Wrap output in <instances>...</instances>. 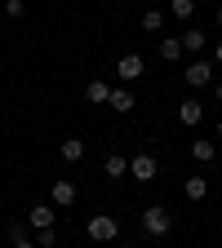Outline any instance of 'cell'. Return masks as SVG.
<instances>
[{"label": "cell", "instance_id": "4fadbf2b", "mask_svg": "<svg viewBox=\"0 0 222 248\" xmlns=\"http://www.w3.org/2000/svg\"><path fill=\"white\" fill-rule=\"evenodd\" d=\"M187 49H182V40L178 36H160V62H178Z\"/></svg>", "mask_w": 222, "mask_h": 248}, {"label": "cell", "instance_id": "ba28073f", "mask_svg": "<svg viewBox=\"0 0 222 248\" xmlns=\"http://www.w3.org/2000/svg\"><path fill=\"white\" fill-rule=\"evenodd\" d=\"M53 204H58V208H71V204H76V186H71L67 177L53 182Z\"/></svg>", "mask_w": 222, "mask_h": 248}, {"label": "cell", "instance_id": "d6986e66", "mask_svg": "<svg viewBox=\"0 0 222 248\" xmlns=\"http://www.w3.org/2000/svg\"><path fill=\"white\" fill-rule=\"evenodd\" d=\"M169 9H173V18H182V22H191V18H196V5H191V0H173Z\"/></svg>", "mask_w": 222, "mask_h": 248}, {"label": "cell", "instance_id": "9a60e30c", "mask_svg": "<svg viewBox=\"0 0 222 248\" xmlns=\"http://www.w3.org/2000/svg\"><path fill=\"white\" fill-rule=\"evenodd\" d=\"M178 40H182V49H187V53H200V49H205V31H200V27H187Z\"/></svg>", "mask_w": 222, "mask_h": 248}, {"label": "cell", "instance_id": "ffe728a7", "mask_svg": "<svg viewBox=\"0 0 222 248\" xmlns=\"http://www.w3.org/2000/svg\"><path fill=\"white\" fill-rule=\"evenodd\" d=\"M22 14H27L22 0H5V18H22Z\"/></svg>", "mask_w": 222, "mask_h": 248}, {"label": "cell", "instance_id": "603a6c76", "mask_svg": "<svg viewBox=\"0 0 222 248\" xmlns=\"http://www.w3.org/2000/svg\"><path fill=\"white\" fill-rule=\"evenodd\" d=\"M213 67H222V45H218V49H213Z\"/></svg>", "mask_w": 222, "mask_h": 248}, {"label": "cell", "instance_id": "ac0fdd59", "mask_svg": "<svg viewBox=\"0 0 222 248\" xmlns=\"http://www.w3.org/2000/svg\"><path fill=\"white\" fill-rule=\"evenodd\" d=\"M9 244H14V248H36V244H31V235H27V226H18V222L9 226Z\"/></svg>", "mask_w": 222, "mask_h": 248}, {"label": "cell", "instance_id": "d4e9b609", "mask_svg": "<svg viewBox=\"0 0 222 248\" xmlns=\"http://www.w3.org/2000/svg\"><path fill=\"white\" fill-rule=\"evenodd\" d=\"M213 18H218V27H222V9H218V14H213Z\"/></svg>", "mask_w": 222, "mask_h": 248}, {"label": "cell", "instance_id": "5b68a950", "mask_svg": "<svg viewBox=\"0 0 222 248\" xmlns=\"http://www.w3.org/2000/svg\"><path fill=\"white\" fill-rule=\"evenodd\" d=\"M182 80L191 84V89H205V84H213V62H191V67H182Z\"/></svg>", "mask_w": 222, "mask_h": 248}, {"label": "cell", "instance_id": "cb8c5ba5", "mask_svg": "<svg viewBox=\"0 0 222 248\" xmlns=\"http://www.w3.org/2000/svg\"><path fill=\"white\" fill-rule=\"evenodd\" d=\"M218 142H222V120H218Z\"/></svg>", "mask_w": 222, "mask_h": 248}, {"label": "cell", "instance_id": "277c9868", "mask_svg": "<svg viewBox=\"0 0 222 248\" xmlns=\"http://www.w3.org/2000/svg\"><path fill=\"white\" fill-rule=\"evenodd\" d=\"M116 76H120L124 84H134L138 76H147V58H142V53H124V58L116 62Z\"/></svg>", "mask_w": 222, "mask_h": 248}, {"label": "cell", "instance_id": "6da1fadb", "mask_svg": "<svg viewBox=\"0 0 222 248\" xmlns=\"http://www.w3.org/2000/svg\"><path fill=\"white\" fill-rule=\"evenodd\" d=\"M169 226H173V217H169V208H165V204H151V208H142V235L160 239V235H169Z\"/></svg>", "mask_w": 222, "mask_h": 248}, {"label": "cell", "instance_id": "30bf717a", "mask_svg": "<svg viewBox=\"0 0 222 248\" xmlns=\"http://www.w3.org/2000/svg\"><path fill=\"white\" fill-rule=\"evenodd\" d=\"M191 155H196V164H213V160H218V142L196 138V142H191Z\"/></svg>", "mask_w": 222, "mask_h": 248}, {"label": "cell", "instance_id": "52a82bcc", "mask_svg": "<svg viewBox=\"0 0 222 248\" xmlns=\"http://www.w3.org/2000/svg\"><path fill=\"white\" fill-rule=\"evenodd\" d=\"M111 111H120V115H129L134 107H138V98L129 93V84H120V89H111V102H107Z\"/></svg>", "mask_w": 222, "mask_h": 248}, {"label": "cell", "instance_id": "8992f818", "mask_svg": "<svg viewBox=\"0 0 222 248\" xmlns=\"http://www.w3.org/2000/svg\"><path fill=\"white\" fill-rule=\"evenodd\" d=\"M27 226H36V231H53V204H36V208H27Z\"/></svg>", "mask_w": 222, "mask_h": 248}, {"label": "cell", "instance_id": "44dd1931", "mask_svg": "<svg viewBox=\"0 0 222 248\" xmlns=\"http://www.w3.org/2000/svg\"><path fill=\"white\" fill-rule=\"evenodd\" d=\"M58 239H53V231H36V248H53Z\"/></svg>", "mask_w": 222, "mask_h": 248}, {"label": "cell", "instance_id": "2e32d148", "mask_svg": "<svg viewBox=\"0 0 222 248\" xmlns=\"http://www.w3.org/2000/svg\"><path fill=\"white\" fill-rule=\"evenodd\" d=\"M85 98H89V102H111V84H107V80H89Z\"/></svg>", "mask_w": 222, "mask_h": 248}, {"label": "cell", "instance_id": "7c38bea8", "mask_svg": "<svg viewBox=\"0 0 222 248\" xmlns=\"http://www.w3.org/2000/svg\"><path fill=\"white\" fill-rule=\"evenodd\" d=\"M62 160H67V164H80L85 160V138H62Z\"/></svg>", "mask_w": 222, "mask_h": 248}, {"label": "cell", "instance_id": "e0dca14e", "mask_svg": "<svg viewBox=\"0 0 222 248\" xmlns=\"http://www.w3.org/2000/svg\"><path fill=\"white\" fill-rule=\"evenodd\" d=\"M142 31H165V9H147L142 14Z\"/></svg>", "mask_w": 222, "mask_h": 248}, {"label": "cell", "instance_id": "5bb4252c", "mask_svg": "<svg viewBox=\"0 0 222 248\" xmlns=\"http://www.w3.org/2000/svg\"><path fill=\"white\" fill-rule=\"evenodd\" d=\"M102 173H107V177H124V173H129V160H124L120 151H111L107 160H102Z\"/></svg>", "mask_w": 222, "mask_h": 248}, {"label": "cell", "instance_id": "7402d4cb", "mask_svg": "<svg viewBox=\"0 0 222 248\" xmlns=\"http://www.w3.org/2000/svg\"><path fill=\"white\" fill-rule=\"evenodd\" d=\"M213 98H218V102H222V80H213Z\"/></svg>", "mask_w": 222, "mask_h": 248}, {"label": "cell", "instance_id": "9c48e42d", "mask_svg": "<svg viewBox=\"0 0 222 248\" xmlns=\"http://www.w3.org/2000/svg\"><path fill=\"white\" fill-rule=\"evenodd\" d=\"M178 120H182V124H200V120H205V107H200L196 98H187V102H178Z\"/></svg>", "mask_w": 222, "mask_h": 248}, {"label": "cell", "instance_id": "8fae6325", "mask_svg": "<svg viewBox=\"0 0 222 248\" xmlns=\"http://www.w3.org/2000/svg\"><path fill=\"white\" fill-rule=\"evenodd\" d=\"M182 195L191 200V204H200V200L209 195V182H205V177H187V182H182Z\"/></svg>", "mask_w": 222, "mask_h": 248}, {"label": "cell", "instance_id": "3957f363", "mask_svg": "<svg viewBox=\"0 0 222 248\" xmlns=\"http://www.w3.org/2000/svg\"><path fill=\"white\" fill-rule=\"evenodd\" d=\"M155 173H160V160H155L151 151H142V155L129 160V177L134 182H155Z\"/></svg>", "mask_w": 222, "mask_h": 248}, {"label": "cell", "instance_id": "7a4b0ae2", "mask_svg": "<svg viewBox=\"0 0 222 248\" xmlns=\"http://www.w3.org/2000/svg\"><path fill=\"white\" fill-rule=\"evenodd\" d=\"M116 235H120V226H116L111 213H93V217H89V239H93V244H111Z\"/></svg>", "mask_w": 222, "mask_h": 248}]
</instances>
